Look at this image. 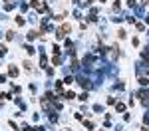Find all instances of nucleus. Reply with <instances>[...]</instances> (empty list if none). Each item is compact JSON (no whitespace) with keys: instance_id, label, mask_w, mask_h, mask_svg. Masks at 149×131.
Here are the masks:
<instances>
[{"instance_id":"1","label":"nucleus","mask_w":149,"mask_h":131,"mask_svg":"<svg viewBox=\"0 0 149 131\" xmlns=\"http://www.w3.org/2000/svg\"><path fill=\"white\" fill-rule=\"evenodd\" d=\"M68 30H70V26H68V24H64L62 28H58V32H56V38H58V40L66 38V32H68Z\"/></svg>"},{"instance_id":"2","label":"nucleus","mask_w":149,"mask_h":131,"mask_svg":"<svg viewBox=\"0 0 149 131\" xmlns=\"http://www.w3.org/2000/svg\"><path fill=\"white\" fill-rule=\"evenodd\" d=\"M137 95H139V99H141V103H145V105H147V103H149V89H141V91H139Z\"/></svg>"},{"instance_id":"3","label":"nucleus","mask_w":149,"mask_h":131,"mask_svg":"<svg viewBox=\"0 0 149 131\" xmlns=\"http://www.w3.org/2000/svg\"><path fill=\"white\" fill-rule=\"evenodd\" d=\"M32 8H38V12H46V4H42V2H38V0L32 2Z\"/></svg>"},{"instance_id":"4","label":"nucleus","mask_w":149,"mask_h":131,"mask_svg":"<svg viewBox=\"0 0 149 131\" xmlns=\"http://www.w3.org/2000/svg\"><path fill=\"white\" fill-rule=\"evenodd\" d=\"M8 74H10L12 78H16V76H18V68H14V66H10V70H8Z\"/></svg>"},{"instance_id":"5","label":"nucleus","mask_w":149,"mask_h":131,"mask_svg":"<svg viewBox=\"0 0 149 131\" xmlns=\"http://www.w3.org/2000/svg\"><path fill=\"white\" fill-rule=\"evenodd\" d=\"M141 58H143L145 62H149V50H143V52H141Z\"/></svg>"},{"instance_id":"6","label":"nucleus","mask_w":149,"mask_h":131,"mask_svg":"<svg viewBox=\"0 0 149 131\" xmlns=\"http://www.w3.org/2000/svg\"><path fill=\"white\" fill-rule=\"evenodd\" d=\"M52 62H54V64H60V54H54V58H52Z\"/></svg>"},{"instance_id":"7","label":"nucleus","mask_w":149,"mask_h":131,"mask_svg":"<svg viewBox=\"0 0 149 131\" xmlns=\"http://www.w3.org/2000/svg\"><path fill=\"white\" fill-rule=\"evenodd\" d=\"M42 107H44V109H48V107H50V103H48V99H46V97L42 99Z\"/></svg>"},{"instance_id":"8","label":"nucleus","mask_w":149,"mask_h":131,"mask_svg":"<svg viewBox=\"0 0 149 131\" xmlns=\"http://www.w3.org/2000/svg\"><path fill=\"white\" fill-rule=\"evenodd\" d=\"M115 109H117V111H125V105H123V103H117Z\"/></svg>"},{"instance_id":"9","label":"nucleus","mask_w":149,"mask_h":131,"mask_svg":"<svg viewBox=\"0 0 149 131\" xmlns=\"http://www.w3.org/2000/svg\"><path fill=\"white\" fill-rule=\"evenodd\" d=\"M36 36H38L36 32H28V40H34V38H36Z\"/></svg>"},{"instance_id":"10","label":"nucleus","mask_w":149,"mask_h":131,"mask_svg":"<svg viewBox=\"0 0 149 131\" xmlns=\"http://www.w3.org/2000/svg\"><path fill=\"white\" fill-rule=\"evenodd\" d=\"M139 84H141V86H147L149 80H147V78H141V80H139Z\"/></svg>"},{"instance_id":"11","label":"nucleus","mask_w":149,"mask_h":131,"mask_svg":"<svg viewBox=\"0 0 149 131\" xmlns=\"http://www.w3.org/2000/svg\"><path fill=\"white\" fill-rule=\"evenodd\" d=\"M127 4H129V6H133V4H135V0H127Z\"/></svg>"},{"instance_id":"12","label":"nucleus","mask_w":149,"mask_h":131,"mask_svg":"<svg viewBox=\"0 0 149 131\" xmlns=\"http://www.w3.org/2000/svg\"><path fill=\"white\" fill-rule=\"evenodd\" d=\"M145 123H149V113H147V115H145Z\"/></svg>"}]
</instances>
